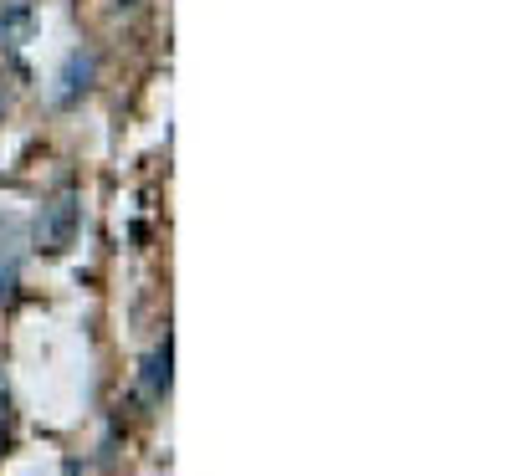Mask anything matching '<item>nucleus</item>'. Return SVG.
I'll use <instances>...</instances> for the list:
<instances>
[{
	"label": "nucleus",
	"mask_w": 512,
	"mask_h": 476,
	"mask_svg": "<svg viewBox=\"0 0 512 476\" xmlns=\"http://www.w3.org/2000/svg\"><path fill=\"white\" fill-rule=\"evenodd\" d=\"M93 72H98L93 52H72V57H67V67H62V77H57V103H62V108H72L82 93L93 88Z\"/></svg>",
	"instance_id": "2"
},
{
	"label": "nucleus",
	"mask_w": 512,
	"mask_h": 476,
	"mask_svg": "<svg viewBox=\"0 0 512 476\" xmlns=\"http://www.w3.org/2000/svg\"><path fill=\"white\" fill-rule=\"evenodd\" d=\"M16 277H21L16 251H0V302H11V292H16Z\"/></svg>",
	"instance_id": "4"
},
{
	"label": "nucleus",
	"mask_w": 512,
	"mask_h": 476,
	"mask_svg": "<svg viewBox=\"0 0 512 476\" xmlns=\"http://www.w3.org/2000/svg\"><path fill=\"white\" fill-rule=\"evenodd\" d=\"M169 384H175V343H169V333L154 343V354L144 359V395L164 400Z\"/></svg>",
	"instance_id": "3"
},
{
	"label": "nucleus",
	"mask_w": 512,
	"mask_h": 476,
	"mask_svg": "<svg viewBox=\"0 0 512 476\" xmlns=\"http://www.w3.org/2000/svg\"><path fill=\"white\" fill-rule=\"evenodd\" d=\"M6 108H11V93H6V82H0V118H6Z\"/></svg>",
	"instance_id": "5"
},
{
	"label": "nucleus",
	"mask_w": 512,
	"mask_h": 476,
	"mask_svg": "<svg viewBox=\"0 0 512 476\" xmlns=\"http://www.w3.org/2000/svg\"><path fill=\"white\" fill-rule=\"evenodd\" d=\"M77 236V190H57L36 215V246L41 251H67Z\"/></svg>",
	"instance_id": "1"
}]
</instances>
